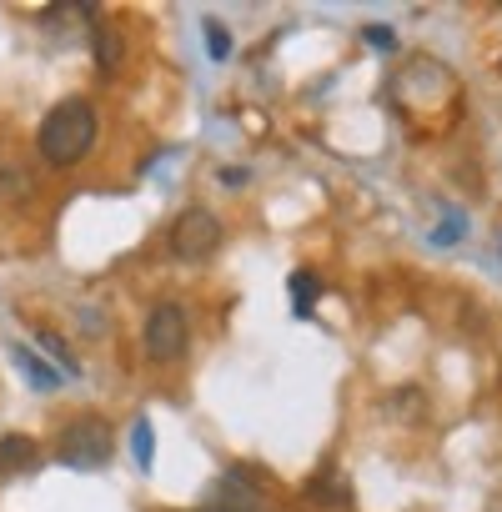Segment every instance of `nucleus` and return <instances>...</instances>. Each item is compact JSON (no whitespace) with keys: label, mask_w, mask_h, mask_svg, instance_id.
Instances as JSON below:
<instances>
[{"label":"nucleus","mask_w":502,"mask_h":512,"mask_svg":"<svg viewBox=\"0 0 502 512\" xmlns=\"http://www.w3.org/2000/svg\"><path fill=\"white\" fill-rule=\"evenodd\" d=\"M56 457H61L66 467H76V472L106 467V457H111V427H106V417L86 412V417L66 422V432H61V447H56Z\"/></svg>","instance_id":"f03ea898"},{"label":"nucleus","mask_w":502,"mask_h":512,"mask_svg":"<svg viewBox=\"0 0 502 512\" xmlns=\"http://www.w3.org/2000/svg\"><path fill=\"white\" fill-rule=\"evenodd\" d=\"M191 512H257V492L241 482V472H231L221 487H216V502L206 507H191Z\"/></svg>","instance_id":"39448f33"},{"label":"nucleus","mask_w":502,"mask_h":512,"mask_svg":"<svg viewBox=\"0 0 502 512\" xmlns=\"http://www.w3.org/2000/svg\"><path fill=\"white\" fill-rule=\"evenodd\" d=\"M201 31H206V56H211V61H226V56H231V31H226L221 21H206Z\"/></svg>","instance_id":"ddd939ff"},{"label":"nucleus","mask_w":502,"mask_h":512,"mask_svg":"<svg viewBox=\"0 0 502 512\" xmlns=\"http://www.w3.org/2000/svg\"><path fill=\"white\" fill-rule=\"evenodd\" d=\"M221 246V221L206 206H191L171 221V251L181 262H206V256Z\"/></svg>","instance_id":"7ed1b4c3"},{"label":"nucleus","mask_w":502,"mask_h":512,"mask_svg":"<svg viewBox=\"0 0 502 512\" xmlns=\"http://www.w3.org/2000/svg\"><path fill=\"white\" fill-rule=\"evenodd\" d=\"M96 61H101V71H116L121 66V31L116 26H101L96 31Z\"/></svg>","instance_id":"9b49d317"},{"label":"nucleus","mask_w":502,"mask_h":512,"mask_svg":"<svg viewBox=\"0 0 502 512\" xmlns=\"http://www.w3.org/2000/svg\"><path fill=\"white\" fill-rule=\"evenodd\" d=\"M186 337H191L186 307L181 302H156L151 317H146V352H151V362H176L186 352Z\"/></svg>","instance_id":"20e7f679"},{"label":"nucleus","mask_w":502,"mask_h":512,"mask_svg":"<svg viewBox=\"0 0 502 512\" xmlns=\"http://www.w3.org/2000/svg\"><path fill=\"white\" fill-rule=\"evenodd\" d=\"M367 46H377V51H397V36H392V26H367Z\"/></svg>","instance_id":"4468645a"},{"label":"nucleus","mask_w":502,"mask_h":512,"mask_svg":"<svg viewBox=\"0 0 502 512\" xmlns=\"http://www.w3.org/2000/svg\"><path fill=\"white\" fill-rule=\"evenodd\" d=\"M11 362H16V372H21L36 392H56V387H61V372H51L31 347H21V342H16V347H11Z\"/></svg>","instance_id":"423d86ee"},{"label":"nucleus","mask_w":502,"mask_h":512,"mask_svg":"<svg viewBox=\"0 0 502 512\" xmlns=\"http://www.w3.org/2000/svg\"><path fill=\"white\" fill-rule=\"evenodd\" d=\"M221 181H226V186H241V181H246V171H241V166H226V171H221Z\"/></svg>","instance_id":"2eb2a0df"},{"label":"nucleus","mask_w":502,"mask_h":512,"mask_svg":"<svg viewBox=\"0 0 502 512\" xmlns=\"http://www.w3.org/2000/svg\"><path fill=\"white\" fill-rule=\"evenodd\" d=\"M292 307H297V317H312V307H317V297H322V282L312 277V272H292Z\"/></svg>","instance_id":"1a4fd4ad"},{"label":"nucleus","mask_w":502,"mask_h":512,"mask_svg":"<svg viewBox=\"0 0 502 512\" xmlns=\"http://www.w3.org/2000/svg\"><path fill=\"white\" fill-rule=\"evenodd\" d=\"M36 342L46 347V357L56 362V372H66V377H81V362L71 357V347H66V342H61L56 332H36Z\"/></svg>","instance_id":"9d476101"},{"label":"nucleus","mask_w":502,"mask_h":512,"mask_svg":"<svg viewBox=\"0 0 502 512\" xmlns=\"http://www.w3.org/2000/svg\"><path fill=\"white\" fill-rule=\"evenodd\" d=\"M462 236H467V216L447 206V211H442V221H437V231H432V246H457Z\"/></svg>","instance_id":"f8f14e48"},{"label":"nucleus","mask_w":502,"mask_h":512,"mask_svg":"<svg viewBox=\"0 0 502 512\" xmlns=\"http://www.w3.org/2000/svg\"><path fill=\"white\" fill-rule=\"evenodd\" d=\"M131 452H136L141 472L156 467V427H151V417H136V422H131Z\"/></svg>","instance_id":"6e6552de"},{"label":"nucleus","mask_w":502,"mask_h":512,"mask_svg":"<svg viewBox=\"0 0 502 512\" xmlns=\"http://www.w3.org/2000/svg\"><path fill=\"white\" fill-rule=\"evenodd\" d=\"M36 146H41V156L51 166L86 161L91 146H96V111H91V101L86 96H66L61 106H51L41 131H36Z\"/></svg>","instance_id":"f257e3e1"},{"label":"nucleus","mask_w":502,"mask_h":512,"mask_svg":"<svg viewBox=\"0 0 502 512\" xmlns=\"http://www.w3.org/2000/svg\"><path fill=\"white\" fill-rule=\"evenodd\" d=\"M36 467V442L11 432V437H0V477H16V472H31Z\"/></svg>","instance_id":"0eeeda50"}]
</instances>
